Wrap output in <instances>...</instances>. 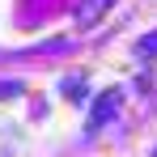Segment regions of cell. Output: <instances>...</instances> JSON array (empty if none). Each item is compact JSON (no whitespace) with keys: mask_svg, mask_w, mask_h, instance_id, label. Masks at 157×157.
<instances>
[{"mask_svg":"<svg viewBox=\"0 0 157 157\" xmlns=\"http://www.w3.org/2000/svg\"><path fill=\"white\" fill-rule=\"evenodd\" d=\"M110 4H115V0H81L72 17H77V26H81V30H89V26H98V17H102Z\"/></svg>","mask_w":157,"mask_h":157,"instance_id":"2","label":"cell"},{"mask_svg":"<svg viewBox=\"0 0 157 157\" xmlns=\"http://www.w3.org/2000/svg\"><path fill=\"white\" fill-rule=\"evenodd\" d=\"M136 51H140V55H149V51H157V34H153V38H140V43H136Z\"/></svg>","mask_w":157,"mask_h":157,"instance_id":"5","label":"cell"},{"mask_svg":"<svg viewBox=\"0 0 157 157\" xmlns=\"http://www.w3.org/2000/svg\"><path fill=\"white\" fill-rule=\"evenodd\" d=\"M64 89H68V98H72V102L85 98V81H64Z\"/></svg>","mask_w":157,"mask_h":157,"instance_id":"3","label":"cell"},{"mask_svg":"<svg viewBox=\"0 0 157 157\" xmlns=\"http://www.w3.org/2000/svg\"><path fill=\"white\" fill-rule=\"evenodd\" d=\"M115 110H119V89H102L98 102H94V110H89V132H98Z\"/></svg>","mask_w":157,"mask_h":157,"instance_id":"1","label":"cell"},{"mask_svg":"<svg viewBox=\"0 0 157 157\" xmlns=\"http://www.w3.org/2000/svg\"><path fill=\"white\" fill-rule=\"evenodd\" d=\"M21 94V81H0V98H17Z\"/></svg>","mask_w":157,"mask_h":157,"instance_id":"4","label":"cell"}]
</instances>
